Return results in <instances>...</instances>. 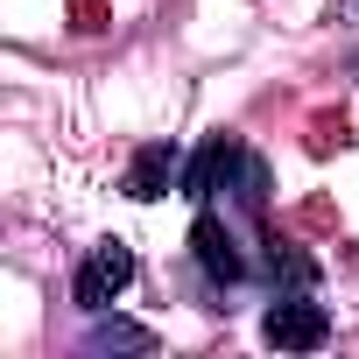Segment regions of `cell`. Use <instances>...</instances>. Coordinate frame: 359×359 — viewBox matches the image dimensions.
<instances>
[{"label": "cell", "instance_id": "3957f363", "mask_svg": "<svg viewBox=\"0 0 359 359\" xmlns=\"http://www.w3.org/2000/svg\"><path fill=\"white\" fill-rule=\"evenodd\" d=\"M261 338L282 345V352H317V345H331V317H324V303H310V296H282V303H268Z\"/></svg>", "mask_w": 359, "mask_h": 359}, {"label": "cell", "instance_id": "7a4b0ae2", "mask_svg": "<svg viewBox=\"0 0 359 359\" xmlns=\"http://www.w3.org/2000/svg\"><path fill=\"white\" fill-rule=\"evenodd\" d=\"M127 282H134V247H127V240H99V247L78 261L71 296H78V310H92V317H99V310H106Z\"/></svg>", "mask_w": 359, "mask_h": 359}, {"label": "cell", "instance_id": "8992f818", "mask_svg": "<svg viewBox=\"0 0 359 359\" xmlns=\"http://www.w3.org/2000/svg\"><path fill=\"white\" fill-rule=\"evenodd\" d=\"M85 352H155V331H141V324H120V317H113V324L99 317V324L85 331Z\"/></svg>", "mask_w": 359, "mask_h": 359}, {"label": "cell", "instance_id": "5b68a950", "mask_svg": "<svg viewBox=\"0 0 359 359\" xmlns=\"http://www.w3.org/2000/svg\"><path fill=\"white\" fill-rule=\"evenodd\" d=\"M184 169V155H176V141H148V148H134V162H127V198H162L169 191V176Z\"/></svg>", "mask_w": 359, "mask_h": 359}, {"label": "cell", "instance_id": "6da1fadb", "mask_svg": "<svg viewBox=\"0 0 359 359\" xmlns=\"http://www.w3.org/2000/svg\"><path fill=\"white\" fill-rule=\"evenodd\" d=\"M219 191H233L247 212H261V205H268V169H261V155H247V148H240V134H212V141L184 162V198L212 205Z\"/></svg>", "mask_w": 359, "mask_h": 359}, {"label": "cell", "instance_id": "52a82bcc", "mask_svg": "<svg viewBox=\"0 0 359 359\" xmlns=\"http://www.w3.org/2000/svg\"><path fill=\"white\" fill-rule=\"evenodd\" d=\"M268 268H275V282L289 275L296 289H310V282H317V261H310V254H296L289 240H268Z\"/></svg>", "mask_w": 359, "mask_h": 359}, {"label": "cell", "instance_id": "277c9868", "mask_svg": "<svg viewBox=\"0 0 359 359\" xmlns=\"http://www.w3.org/2000/svg\"><path fill=\"white\" fill-rule=\"evenodd\" d=\"M191 247H198V268H205L212 282H240V275H247V254H240V240H233V226H226L219 212H198Z\"/></svg>", "mask_w": 359, "mask_h": 359}]
</instances>
